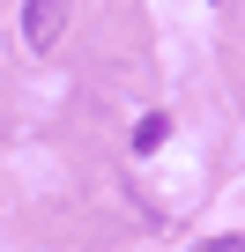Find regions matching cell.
Segmentation results:
<instances>
[{
  "mask_svg": "<svg viewBox=\"0 0 245 252\" xmlns=\"http://www.w3.org/2000/svg\"><path fill=\"white\" fill-rule=\"evenodd\" d=\"M67 15H74V0H23V45L30 52H52L60 30H67Z\"/></svg>",
  "mask_w": 245,
  "mask_h": 252,
  "instance_id": "1",
  "label": "cell"
},
{
  "mask_svg": "<svg viewBox=\"0 0 245 252\" xmlns=\"http://www.w3.org/2000/svg\"><path fill=\"white\" fill-rule=\"evenodd\" d=\"M164 134H171V119H164V111H149V119L134 126V149L149 156V149H164Z\"/></svg>",
  "mask_w": 245,
  "mask_h": 252,
  "instance_id": "2",
  "label": "cell"
},
{
  "mask_svg": "<svg viewBox=\"0 0 245 252\" xmlns=\"http://www.w3.org/2000/svg\"><path fill=\"white\" fill-rule=\"evenodd\" d=\"M201 252H238V237H208V245H201Z\"/></svg>",
  "mask_w": 245,
  "mask_h": 252,
  "instance_id": "3",
  "label": "cell"
},
{
  "mask_svg": "<svg viewBox=\"0 0 245 252\" xmlns=\"http://www.w3.org/2000/svg\"><path fill=\"white\" fill-rule=\"evenodd\" d=\"M238 252H245V237H238Z\"/></svg>",
  "mask_w": 245,
  "mask_h": 252,
  "instance_id": "4",
  "label": "cell"
}]
</instances>
